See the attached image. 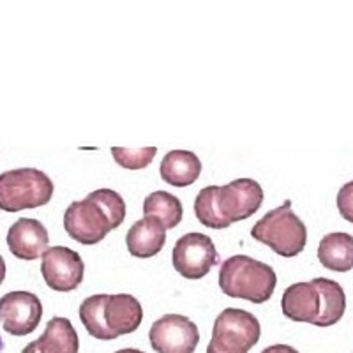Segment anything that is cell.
Returning <instances> with one entry per match:
<instances>
[{
	"mask_svg": "<svg viewBox=\"0 0 353 353\" xmlns=\"http://www.w3.org/2000/svg\"><path fill=\"white\" fill-rule=\"evenodd\" d=\"M263 189L253 179H237L226 185H207L194 200V216L203 226L221 230L258 212Z\"/></svg>",
	"mask_w": 353,
	"mask_h": 353,
	"instance_id": "obj_1",
	"label": "cell"
},
{
	"mask_svg": "<svg viewBox=\"0 0 353 353\" xmlns=\"http://www.w3.org/2000/svg\"><path fill=\"white\" fill-rule=\"evenodd\" d=\"M277 276L270 265L245 254H235L221 263L219 286L226 297L263 304L272 297Z\"/></svg>",
	"mask_w": 353,
	"mask_h": 353,
	"instance_id": "obj_2",
	"label": "cell"
},
{
	"mask_svg": "<svg viewBox=\"0 0 353 353\" xmlns=\"http://www.w3.org/2000/svg\"><path fill=\"white\" fill-rule=\"evenodd\" d=\"M290 207L292 201L286 200L283 207L269 210L251 228L254 241L269 245L274 253L285 258L301 254L307 244V228Z\"/></svg>",
	"mask_w": 353,
	"mask_h": 353,
	"instance_id": "obj_3",
	"label": "cell"
},
{
	"mask_svg": "<svg viewBox=\"0 0 353 353\" xmlns=\"http://www.w3.org/2000/svg\"><path fill=\"white\" fill-rule=\"evenodd\" d=\"M53 196V182L36 168L9 170L0 175V210L20 212L37 209Z\"/></svg>",
	"mask_w": 353,
	"mask_h": 353,
	"instance_id": "obj_4",
	"label": "cell"
},
{
	"mask_svg": "<svg viewBox=\"0 0 353 353\" xmlns=\"http://www.w3.org/2000/svg\"><path fill=\"white\" fill-rule=\"evenodd\" d=\"M258 318L244 309L228 307L214 321L212 339L207 353H248L260 341Z\"/></svg>",
	"mask_w": 353,
	"mask_h": 353,
	"instance_id": "obj_5",
	"label": "cell"
},
{
	"mask_svg": "<svg viewBox=\"0 0 353 353\" xmlns=\"http://www.w3.org/2000/svg\"><path fill=\"white\" fill-rule=\"evenodd\" d=\"M64 228L72 241L83 245L101 242L113 230L108 214L90 196L72 201L64 214Z\"/></svg>",
	"mask_w": 353,
	"mask_h": 353,
	"instance_id": "obj_6",
	"label": "cell"
},
{
	"mask_svg": "<svg viewBox=\"0 0 353 353\" xmlns=\"http://www.w3.org/2000/svg\"><path fill=\"white\" fill-rule=\"evenodd\" d=\"M173 267L185 279H201L217 263L212 239L203 233H185L176 241L172 253Z\"/></svg>",
	"mask_w": 353,
	"mask_h": 353,
	"instance_id": "obj_7",
	"label": "cell"
},
{
	"mask_svg": "<svg viewBox=\"0 0 353 353\" xmlns=\"http://www.w3.org/2000/svg\"><path fill=\"white\" fill-rule=\"evenodd\" d=\"M149 339L156 353H194L200 330L188 316L165 314L152 323Z\"/></svg>",
	"mask_w": 353,
	"mask_h": 353,
	"instance_id": "obj_8",
	"label": "cell"
},
{
	"mask_svg": "<svg viewBox=\"0 0 353 353\" xmlns=\"http://www.w3.org/2000/svg\"><path fill=\"white\" fill-rule=\"evenodd\" d=\"M41 274L44 281L55 292H72L83 281L85 265L80 254L64 245L50 248L43 254Z\"/></svg>",
	"mask_w": 353,
	"mask_h": 353,
	"instance_id": "obj_9",
	"label": "cell"
},
{
	"mask_svg": "<svg viewBox=\"0 0 353 353\" xmlns=\"http://www.w3.org/2000/svg\"><path fill=\"white\" fill-rule=\"evenodd\" d=\"M43 304L30 292H11L0 299V323L11 336H28L39 325Z\"/></svg>",
	"mask_w": 353,
	"mask_h": 353,
	"instance_id": "obj_10",
	"label": "cell"
},
{
	"mask_svg": "<svg viewBox=\"0 0 353 353\" xmlns=\"http://www.w3.org/2000/svg\"><path fill=\"white\" fill-rule=\"evenodd\" d=\"M48 230L37 219H18L8 232V248L20 260H37L48 251Z\"/></svg>",
	"mask_w": 353,
	"mask_h": 353,
	"instance_id": "obj_11",
	"label": "cell"
},
{
	"mask_svg": "<svg viewBox=\"0 0 353 353\" xmlns=\"http://www.w3.org/2000/svg\"><path fill=\"white\" fill-rule=\"evenodd\" d=\"M283 314L293 321L314 325L320 316L321 299L316 286L311 283H295L288 286L281 299Z\"/></svg>",
	"mask_w": 353,
	"mask_h": 353,
	"instance_id": "obj_12",
	"label": "cell"
},
{
	"mask_svg": "<svg viewBox=\"0 0 353 353\" xmlns=\"http://www.w3.org/2000/svg\"><path fill=\"white\" fill-rule=\"evenodd\" d=\"M105 320L112 336H125L132 334L141 325L143 320V309L137 301V297L128 293H117V295H106L105 302Z\"/></svg>",
	"mask_w": 353,
	"mask_h": 353,
	"instance_id": "obj_13",
	"label": "cell"
},
{
	"mask_svg": "<svg viewBox=\"0 0 353 353\" xmlns=\"http://www.w3.org/2000/svg\"><path fill=\"white\" fill-rule=\"evenodd\" d=\"M128 251L137 258H152L166 244V230L156 217H143L132 223L125 235Z\"/></svg>",
	"mask_w": 353,
	"mask_h": 353,
	"instance_id": "obj_14",
	"label": "cell"
},
{
	"mask_svg": "<svg viewBox=\"0 0 353 353\" xmlns=\"http://www.w3.org/2000/svg\"><path fill=\"white\" fill-rule=\"evenodd\" d=\"M161 179L175 188H185L198 181L201 161L189 150H172L161 161Z\"/></svg>",
	"mask_w": 353,
	"mask_h": 353,
	"instance_id": "obj_15",
	"label": "cell"
},
{
	"mask_svg": "<svg viewBox=\"0 0 353 353\" xmlns=\"http://www.w3.org/2000/svg\"><path fill=\"white\" fill-rule=\"evenodd\" d=\"M318 260L334 272H348L353 269V237L348 233H329L318 245Z\"/></svg>",
	"mask_w": 353,
	"mask_h": 353,
	"instance_id": "obj_16",
	"label": "cell"
},
{
	"mask_svg": "<svg viewBox=\"0 0 353 353\" xmlns=\"http://www.w3.org/2000/svg\"><path fill=\"white\" fill-rule=\"evenodd\" d=\"M36 346L39 353H78L80 337L68 318L55 316L48 321Z\"/></svg>",
	"mask_w": 353,
	"mask_h": 353,
	"instance_id": "obj_17",
	"label": "cell"
},
{
	"mask_svg": "<svg viewBox=\"0 0 353 353\" xmlns=\"http://www.w3.org/2000/svg\"><path fill=\"white\" fill-rule=\"evenodd\" d=\"M313 285L316 286L321 299L320 316H318L316 327H330L336 325L341 320L346 311V295L341 285L327 277H316L313 279Z\"/></svg>",
	"mask_w": 353,
	"mask_h": 353,
	"instance_id": "obj_18",
	"label": "cell"
},
{
	"mask_svg": "<svg viewBox=\"0 0 353 353\" xmlns=\"http://www.w3.org/2000/svg\"><path fill=\"white\" fill-rule=\"evenodd\" d=\"M143 216L156 217L165 226V230H172L182 221V203L179 198L166 191H154L145 198Z\"/></svg>",
	"mask_w": 353,
	"mask_h": 353,
	"instance_id": "obj_19",
	"label": "cell"
},
{
	"mask_svg": "<svg viewBox=\"0 0 353 353\" xmlns=\"http://www.w3.org/2000/svg\"><path fill=\"white\" fill-rule=\"evenodd\" d=\"M105 302V293L85 299L81 302L78 314H80L81 323H83V327L87 329V332L90 336L96 337V339H101V341H112L115 337L112 336V332L108 330V325H106Z\"/></svg>",
	"mask_w": 353,
	"mask_h": 353,
	"instance_id": "obj_20",
	"label": "cell"
},
{
	"mask_svg": "<svg viewBox=\"0 0 353 353\" xmlns=\"http://www.w3.org/2000/svg\"><path fill=\"white\" fill-rule=\"evenodd\" d=\"M157 154L156 147H143V149H124V147H112V156L117 165L125 170H143L152 163Z\"/></svg>",
	"mask_w": 353,
	"mask_h": 353,
	"instance_id": "obj_21",
	"label": "cell"
},
{
	"mask_svg": "<svg viewBox=\"0 0 353 353\" xmlns=\"http://www.w3.org/2000/svg\"><path fill=\"white\" fill-rule=\"evenodd\" d=\"M88 196L96 200L101 205V209L108 214L113 230L122 225V221L125 217V203L121 194L113 191V189H97V191L90 193Z\"/></svg>",
	"mask_w": 353,
	"mask_h": 353,
	"instance_id": "obj_22",
	"label": "cell"
},
{
	"mask_svg": "<svg viewBox=\"0 0 353 353\" xmlns=\"http://www.w3.org/2000/svg\"><path fill=\"white\" fill-rule=\"evenodd\" d=\"M337 209L343 219L353 225V181L343 185L337 193Z\"/></svg>",
	"mask_w": 353,
	"mask_h": 353,
	"instance_id": "obj_23",
	"label": "cell"
},
{
	"mask_svg": "<svg viewBox=\"0 0 353 353\" xmlns=\"http://www.w3.org/2000/svg\"><path fill=\"white\" fill-rule=\"evenodd\" d=\"M261 353H299V352L288 345H272L269 346V348H265Z\"/></svg>",
	"mask_w": 353,
	"mask_h": 353,
	"instance_id": "obj_24",
	"label": "cell"
},
{
	"mask_svg": "<svg viewBox=\"0 0 353 353\" xmlns=\"http://www.w3.org/2000/svg\"><path fill=\"white\" fill-rule=\"evenodd\" d=\"M6 279V261L4 258H2V254H0V285L4 283Z\"/></svg>",
	"mask_w": 353,
	"mask_h": 353,
	"instance_id": "obj_25",
	"label": "cell"
},
{
	"mask_svg": "<svg viewBox=\"0 0 353 353\" xmlns=\"http://www.w3.org/2000/svg\"><path fill=\"white\" fill-rule=\"evenodd\" d=\"M21 353H39L37 352V346H36V341H32V343H28L27 346H25L23 348V352Z\"/></svg>",
	"mask_w": 353,
	"mask_h": 353,
	"instance_id": "obj_26",
	"label": "cell"
},
{
	"mask_svg": "<svg viewBox=\"0 0 353 353\" xmlns=\"http://www.w3.org/2000/svg\"><path fill=\"white\" fill-rule=\"evenodd\" d=\"M115 353H143L140 352V350H134V348H124V350H119V352Z\"/></svg>",
	"mask_w": 353,
	"mask_h": 353,
	"instance_id": "obj_27",
	"label": "cell"
}]
</instances>
